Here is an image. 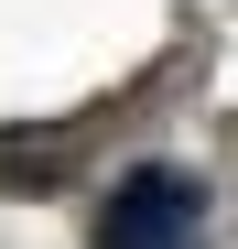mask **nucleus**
<instances>
[{
    "label": "nucleus",
    "instance_id": "f257e3e1",
    "mask_svg": "<svg viewBox=\"0 0 238 249\" xmlns=\"http://www.w3.org/2000/svg\"><path fill=\"white\" fill-rule=\"evenodd\" d=\"M206 238V184L184 162H130L98 206V249H195Z\"/></svg>",
    "mask_w": 238,
    "mask_h": 249
},
{
    "label": "nucleus",
    "instance_id": "f03ea898",
    "mask_svg": "<svg viewBox=\"0 0 238 249\" xmlns=\"http://www.w3.org/2000/svg\"><path fill=\"white\" fill-rule=\"evenodd\" d=\"M65 174H76V152L54 130H33V141L0 130V184H11V195H65Z\"/></svg>",
    "mask_w": 238,
    "mask_h": 249
}]
</instances>
